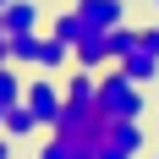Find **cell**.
<instances>
[{
	"instance_id": "1",
	"label": "cell",
	"mask_w": 159,
	"mask_h": 159,
	"mask_svg": "<svg viewBox=\"0 0 159 159\" xmlns=\"http://www.w3.org/2000/svg\"><path fill=\"white\" fill-rule=\"evenodd\" d=\"M99 110L110 115V121H137V115L148 110L143 99V82H132L121 66H110V71H99Z\"/></svg>"
},
{
	"instance_id": "2",
	"label": "cell",
	"mask_w": 159,
	"mask_h": 159,
	"mask_svg": "<svg viewBox=\"0 0 159 159\" xmlns=\"http://www.w3.org/2000/svg\"><path fill=\"white\" fill-rule=\"evenodd\" d=\"M22 104H28V110L44 121V132H49L55 121H61V110H66V88L49 82V71H44V77H33L28 88H22Z\"/></svg>"
},
{
	"instance_id": "3",
	"label": "cell",
	"mask_w": 159,
	"mask_h": 159,
	"mask_svg": "<svg viewBox=\"0 0 159 159\" xmlns=\"http://www.w3.org/2000/svg\"><path fill=\"white\" fill-rule=\"evenodd\" d=\"M148 148V132L137 121H104V137H99V159H132Z\"/></svg>"
},
{
	"instance_id": "4",
	"label": "cell",
	"mask_w": 159,
	"mask_h": 159,
	"mask_svg": "<svg viewBox=\"0 0 159 159\" xmlns=\"http://www.w3.org/2000/svg\"><path fill=\"white\" fill-rule=\"evenodd\" d=\"M110 28H93L88 39H77L71 44V66H88V71H99V66H110Z\"/></svg>"
},
{
	"instance_id": "5",
	"label": "cell",
	"mask_w": 159,
	"mask_h": 159,
	"mask_svg": "<svg viewBox=\"0 0 159 159\" xmlns=\"http://www.w3.org/2000/svg\"><path fill=\"white\" fill-rule=\"evenodd\" d=\"M115 66H121V71H126L132 82H143V88H148V82L159 77V55H154V49L143 44V39H137V44H132V49H126V55H121Z\"/></svg>"
},
{
	"instance_id": "6",
	"label": "cell",
	"mask_w": 159,
	"mask_h": 159,
	"mask_svg": "<svg viewBox=\"0 0 159 159\" xmlns=\"http://www.w3.org/2000/svg\"><path fill=\"white\" fill-rule=\"evenodd\" d=\"M0 33H39V6L33 0H6L0 6Z\"/></svg>"
},
{
	"instance_id": "7",
	"label": "cell",
	"mask_w": 159,
	"mask_h": 159,
	"mask_svg": "<svg viewBox=\"0 0 159 159\" xmlns=\"http://www.w3.org/2000/svg\"><path fill=\"white\" fill-rule=\"evenodd\" d=\"M93 28H115V22H126V0H71Z\"/></svg>"
},
{
	"instance_id": "8",
	"label": "cell",
	"mask_w": 159,
	"mask_h": 159,
	"mask_svg": "<svg viewBox=\"0 0 159 159\" xmlns=\"http://www.w3.org/2000/svg\"><path fill=\"white\" fill-rule=\"evenodd\" d=\"M61 88H66V104H99V71H88V66H77Z\"/></svg>"
},
{
	"instance_id": "9",
	"label": "cell",
	"mask_w": 159,
	"mask_h": 159,
	"mask_svg": "<svg viewBox=\"0 0 159 159\" xmlns=\"http://www.w3.org/2000/svg\"><path fill=\"white\" fill-rule=\"evenodd\" d=\"M39 126H44V121H39V115H33L28 104H11V110H6V121H0V132H6L11 143H22V137H33Z\"/></svg>"
},
{
	"instance_id": "10",
	"label": "cell",
	"mask_w": 159,
	"mask_h": 159,
	"mask_svg": "<svg viewBox=\"0 0 159 159\" xmlns=\"http://www.w3.org/2000/svg\"><path fill=\"white\" fill-rule=\"evenodd\" d=\"M49 33H55V39H66V44H77V39H88V33H93V22L71 6V11H61L55 22H49Z\"/></svg>"
},
{
	"instance_id": "11",
	"label": "cell",
	"mask_w": 159,
	"mask_h": 159,
	"mask_svg": "<svg viewBox=\"0 0 159 159\" xmlns=\"http://www.w3.org/2000/svg\"><path fill=\"white\" fill-rule=\"evenodd\" d=\"M22 88H28V82L16 77L11 61H6V66H0V104H6V110H11V104H22Z\"/></svg>"
},
{
	"instance_id": "12",
	"label": "cell",
	"mask_w": 159,
	"mask_h": 159,
	"mask_svg": "<svg viewBox=\"0 0 159 159\" xmlns=\"http://www.w3.org/2000/svg\"><path fill=\"white\" fill-rule=\"evenodd\" d=\"M132 44H137V22H115V28H110V55L121 61ZM115 61H110V66H115Z\"/></svg>"
},
{
	"instance_id": "13",
	"label": "cell",
	"mask_w": 159,
	"mask_h": 159,
	"mask_svg": "<svg viewBox=\"0 0 159 159\" xmlns=\"http://www.w3.org/2000/svg\"><path fill=\"white\" fill-rule=\"evenodd\" d=\"M137 39H143V44L159 55V22H143V28H137Z\"/></svg>"
},
{
	"instance_id": "14",
	"label": "cell",
	"mask_w": 159,
	"mask_h": 159,
	"mask_svg": "<svg viewBox=\"0 0 159 159\" xmlns=\"http://www.w3.org/2000/svg\"><path fill=\"white\" fill-rule=\"evenodd\" d=\"M0 159H6V132H0Z\"/></svg>"
},
{
	"instance_id": "15",
	"label": "cell",
	"mask_w": 159,
	"mask_h": 159,
	"mask_svg": "<svg viewBox=\"0 0 159 159\" xmlns=\"http://www.w3.org/2000/svg\"><path fill=\"white\" fill-rule=\"evenodd\" d=\"M0 121H6V104H0Z\"/></svg>"
},
{
	"instance_id": "16",
	"label": "cell",
	"mask_w": 159,
	"mask_h": 159,
	"mask_svg": "<svg viewBox=\"0 0 159 159\" xmlns=\"http://www.w3.org/2000/svg\"><path fill=\"white\" fill-rule=\"evenodd\" d=\"M154 11H159V0H154Z\"/></svg>"
},
{
	"instance_id": "17",
	"label": "cell",
	"mask_w": 159,
	"mask_h": 159,
	"mask_svg": "<svg viewBox=\"0 0 159 159\" xmlns=\"http://www.w3.org/2000/svg\"><path fill=\"white\" fill-rule=\"evenodd\" d=\"M0 6H6V0H0Z\"/></svg>"
}]
</instances>
